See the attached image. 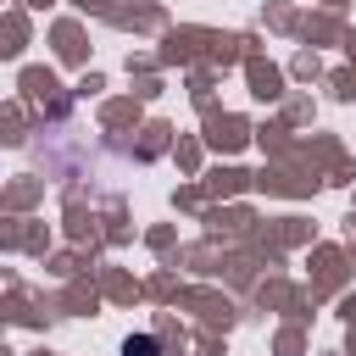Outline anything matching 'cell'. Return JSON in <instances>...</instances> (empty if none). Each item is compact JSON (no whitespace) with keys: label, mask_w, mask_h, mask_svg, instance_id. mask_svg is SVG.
<instances>
[{"label":"cell","mask_w":356,"mask_h":356,"mask_svg":"<svg viewBox=\"0 0 356 356\" xmlns=\"http://www.w3.org/2000/svg\"><path fill=\"white\" fill-rule=\"evenodd\" d=\"M150 350H156L150 339H128V356H150Z\"/></svg>","instance_id":"6da1fadb"}]
</instances>
